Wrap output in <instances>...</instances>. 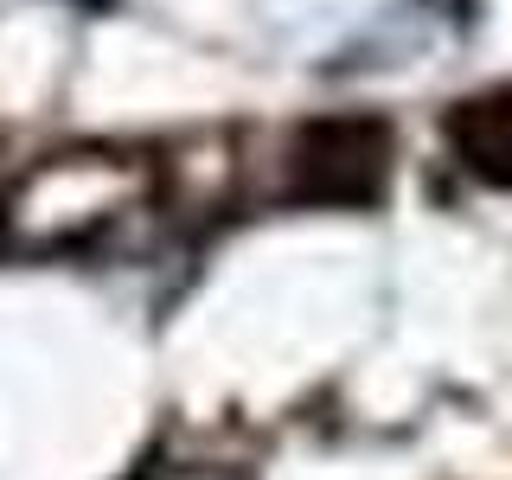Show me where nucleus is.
<instances>
[{"instance_id": "nucleus-1", "label": "nucleus", "mask_w": 512, "mask_h": 480, "mask_svg": "<svg viewBox=\"0 0 512 480\" xmlns=\"http://www.w3.org/2000/svg\"><path fill=\"white\" fill-rule=\"evenodd\" d=\"M391 180V128L378 116H320L288 141V199L378 205Z\"/></svg>"}, {"instance_id": "nucleus-2", "label": "nucleus", "mask_w": 512, "mask_h": 480, "mask_svg": "<svg viewBox=\"0 0 512 480\" xmlns=\"http://www.w3.org/2000/svg\"><path fill=\"white\" fill-rule=\"evenodd\" d=\"M448 148L487 186H512V84L480 90L448 109Z\"/></svg>"}]
</instances>
